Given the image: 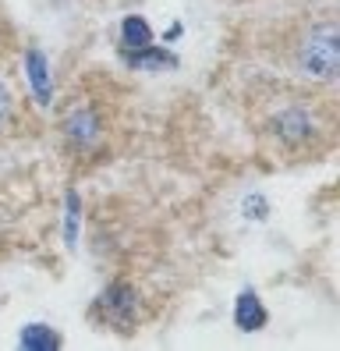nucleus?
I'll use <instances>...</instances> for the list:
<instances>
[{
  "instance_id": "1",
  "label": "nucleus",
  "mask_w": 340,
  "mask_h": 351,
  "mask_svg": "<svg viewBox=\"0 0 340 351\" xmlns=\"http://www.w3.org/2000/svg\"><path fill=\"white\" fill-rule=\"evenodd\" d=\"M294 64L298 71H305L319 82H333L340 75V50H337V25L333 22H319L312 25L302 43L294 47Z\"/></svg>"
},
{
  "instance_id": "2",
  "label": "nucleus",
  "mask_w": 340,
  "mask_h": 351,
  "mask_svg": "<svg viewBox=\"0 0 340 351\" xmlns=\"http://www.w3.org/2000/svg\"><path fill=\"white\" fill-rule=\"evenodd\" d=\"M93 313H96V319H99L103 326L117 330V334H132L135 319H138V295H135V287L124 284V280H114V284L96 298Z\"/></svg>"
},
{
  "instance_id": "3",
  "label": "nucleus",
  "mask_w": 340,
  "mask_h": 351,
  "mask_svg": "<svg viewBox=\"0 0 340 351\" xmlns=\"http://www.w3.org/2000/svg\"><path fill=\"white\" fill-rule=\"evenodd\" d=\"M269 135L280 142V146H287V149H305L308 142H315L319 125H315V117L305 107H287V110L269 117Z\"/></svg>"
},
{
  "instance_id": "4",
  "label": "nucleus",
  "mask_w": 340,
  "mask_h": 351,
  "mask_svg": "<svg viewBox=\"0 0 340 351\" xmlns=\"http://www.w3.org/2000/svg\"><path fill=\"white\" fill-rule=\"evenodd\" d=\"M64 142L75 149V153H89L96 142L103 138V121H99V110L96 107H75L68 117H64Z\"/></svg>"
},
{
  "instance_id": "5",
  "label": "nucleus",
  "mask_w": 340,
  "mask_h": 351,
  "mask_svg": "<svg viewBox=\"0 0 340 351\" xmlns=\"http://www.w3.org/2000/svg\"><path fill=\"white\" fill-rule=\"evenodd\" d=\"M266 323H269V313H266L259 291L245 287V291L238 295V302H234V326H238L241 334H259Z\"/></svg>"
},
{
  "instance_id": "6",
  "label": "nucleus",
  "mask_w": 340,
  "mask_h": 351,
  "mask_svg": "<svg viewBox=\"0 0 340 351\" xmlns=\"http://www.w3.org/2000/svg\"><path fill=\"white\" fill-rule=\"evenodd\" d=\"M25 75H29V86L39 99V107H50L53 99V75H50V60L42 57L39 47H29L25 50Z\"/></svg>"
},
{
  "instance_id": "7",
  "label": "nucleus",
  "mask_w": 340,
  "mask_h": 351,
  "mask_svg": "<svg viewBox=\"0 0 340 351\" xmlns=\"http://www.w3.org/2000/svg\"><path fill=\"white\" fill-rule=\"evenodd\" d=\"M124 64L135 71H163V68H178V57L170 53L167 47H138V50H121Z\"/></svg>"
},
{
  "instance_id": "8",
  "label": "nucleus",
  "mask_w": 340,
  "mask_h": 351,
  "mask_svg": "<svg viewBox=\"0 0 340 351\" xmlns=\"http://www.w3.org/2000/svg\"><path fill=\"white\" fill-rule=\"evenodd\" d=\"M18 344L25 351H57V348H64V337L47 323H29V326H21Z\"/></svg>"
},
{
  "instance_id": "9",
  "label": "nucleus",
  "mask_w": 340,
  "mask_h": 351,
  "mask_svg": "<svg viewBox=\"0 0 340 351\" xmlns=\"http://www.w3.org/2000/svg\"><path fill=\"white\" fill-rule=\"evenodd\" d=\"M153 43V29L142 14H124L121 22V50H138V47H149Z\"/></svg>"
},
{
  "instance_id": "10",
  "label": "nucleus",
  "mask_w": 340,
  "mask_h": 351,
  "mask_svg": "<svg viewBox=\"0 0 340 351\" xmlns=\"http://www.w3.org/2000/svg\"><path fill=\"white\" fill-rule=\"evenodd\" d=\"M78 195L75 192H68V220H64V238H68V245H75L78 241Z\"/></svg>"
},
{
  "instance_id": "11",
  "label": "nucleus",
  "mask_w": 340,
  "mask_h": 351,
  "mask_svg": "<svg viewBox=\"0 0 340 351\" xmlns=\"http://www.w3.org/2000/svg\"><path fill=\"white\" fill-rule=\"evenodd\" d=\"M245 213H248L252 220H266V217H269V202H266L263 195H248V199H245Z\"/></svg>"
},
{
  "instance_id": "12",
  "label": "nucleus",
  "mask_w": 340,
  "mask_h": 351,
  "mask_svg": "<svg viewBox=\"0 0 340 351\" xmlns=\"http://www.w3.org/2000/svg\"><path fill=\"white\" fill-rule=\"evenodd\" d=\"M8 121H11V93H8L4 82H0V132L8 128Z\"/></svg>"
}]
</instances>
